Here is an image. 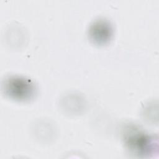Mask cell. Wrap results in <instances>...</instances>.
Segmentation results:
<instances>
[{"label": "cell", "instance_id": "obj_2", "mask_svg": "<svg viewBox=\"0 0 159 159\" xmlns=\"http://www.w3.org/2000/svg\"><path fill=\"white\" fill-rule=\"evenodd\" d=\"M3 86L5 93L16 99H29L34 94V86L32 81L22 77H9L4 81Z\"/></svg>", "mask_w": 159, "mask_h": 159}, {"label": "cell", "instance_id": "obj_3", "mask_svg": "<svg viewBox=\"0 0 159 159\" xmlns=\"http://www.w3.org/2000/svg\"><path fill=\"white\" fill-rule=\"evenodd\" d=\"M112 29L109 24L105 20H97L91 25L89 35L94 42L99 44L105 43L111 38Z\"/></svg>", "mask_w": 159, "mask_h": 159}, {"label": "cell", "instance_id": "obj_1", "mask_svg": "<svg viewBox=\"0 0 159 159\" xmlns=\"http://www.w3.org/2000/svg\"><path fill=\"white\" fill-rule=\"evenodd\" d=\"M124 138L128 148L139 155H148L152 151L154 144L152 139L135 126L125 130Z\"/></svg>", "mask_w": 159, "mask_h": 159}]
</instances>
